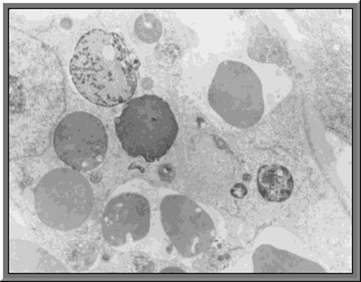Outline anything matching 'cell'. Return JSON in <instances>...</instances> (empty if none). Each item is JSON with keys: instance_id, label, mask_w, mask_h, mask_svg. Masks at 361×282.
<instances>
[{"instance_id": "1", "label": "cell", "mask_w": 361, "mask_h": 282, "mask_svg": "<svg viewBox=\"0 0 361 282\" xmlns=\"http://www.w3.org/2000/svg\"><path fill=\"white\" fill-rule=\"evenodd\" d=\"M139 68V59L120 35L96 28L78 40L70 73L85 99L94 105L111 108L133 98Z\"/></svg>"}, {"instance_id": "2", "label": "cell", "mask_w": 361, "mask_h": 282, "mask_svg": "<svg viewBox=\"0 0 361 282\" xmlns=\"http://www.w3.org/2000/svg\"><path fill=\"white\" fill-rule=\"evenodd\" d=\"M115 125L126 153L149 163L160 160L170 151L179 132L171 106L154 94L130 101L116 118Z\"/></svg>"}, {"instance_id": "3", "label": "cell", "mask_w": 361, "mask_h": 282, "mask_svg": "<svg viewBox=\"0 0 361 282\" xmlns=\"http://www.w3.org/2000/svg\"><path fill=\"white\" fill-rule=\"evenodd\" d=\"M35 207L42 223L71 231L87 221L94 208V191L87 178L73 168H56L35 189Z\"/></svg>"}, {"instance_id": "4", "label": "cell", "mask_w": 361, "mask_h": 282, "mask_svg": "<svg viewBox=\"0 0 361 282\" xmlns=\"http://www.w3.org/2000/svg\"><path fill=\"white\" fill-rule=\"evenodd\" d=\"M211 108L227 124L239 129L254 127L264 114L262 85L251 68L235 61H223L208 94Z\"/></svg>"}, {"instance_id": "5", "label": "cell", "mask_w": 361, "mask_h": 282, "mask_svg": "<svg viewBox=\"0 0 361 282\" xmlns=\"http://www.w3.org/2000/svg\"><path fill=\"white\" fill-rule=\"evenodd\" d=\"M108 146L103 123L90 113L70 114L59 123L54 134V148L58 157L80 172H90L99 167L106 158Z\"/></svg>"}, {"instance_id": "6", "label": "cell", "mask_w": 361, "mask_h": 282, "mask_svg": "<svg viewBox=\"0 0 361 282\" xmlns=\"http://www.w3.org/2000/svg\"><path fill=\"white\" fill-rule=\"evenodd\" d=\"M161 221L171 243L183 257L203 255L215 241L212 218L187 196H166L161 203Z\"/></svg>"}, {"instance_id": "7", "label": "cell", "mask_w": 361, "mask_h": 282, "mask_svg": "<svg viewBox=\"0 0 361 282\" xmlns=\"http://www.w3.org/2000/svg\"><path fill=\"white\" fill-rule=\"evenodd\" d=\"M151 227V207L144 196L120 194L106 204L102 216V234L114 247L137 243L148 235Z\"/></svg>"}, {"instance_id": "8", "label": "cell", "mask_w": 361, "mask_h": 282, "mask_svg": "<svg viewBox=\"0 0 361 282\" xmlns=\"http://www.w3.org/2000/svg\"><path fill=\"white\" fill-rule=\"evenodd\" d=\"M259 193L269 202H284L294 188L293 176L281 165H264L258 171Z\"/></svg>"}, {"instance_id": "9", "label": "cell", "mask_w": 361, "mask_h": 282, "mask_svg": "<svg viewBox=\"0 0 361 282\" xmlns=\"http://www.w3.org/2000/svg\"><path fill=\"white\" fill-rule=\"evenodd\" d=\"M11 251L20 255V257L11 255V264L16 262H21V264L28 262L25 272H51L66 270V267L56 258L52 257L47 251L35 244L16 240L11 245Z\"/></svg>"}, {"instance_id": "10", "label": "cell", "mask_w": 361, "mask_h": 282, "mask_svg": "<svg viewBox=\"0 0 361 282\" xmlns=\"http://www.w3.org/2000/svg\"><path fill=\"white\" fill-rule=\"evenodd\" d=\"M135 32L142 42L154 44L161 35V21L154 14L142 13L135 20Z\"/></svg>"}]
</instances>
